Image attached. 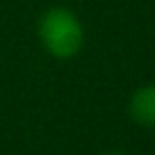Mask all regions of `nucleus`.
<instances>
[{
    "label": "nucleus",
    "instance_id": "nucleus-1",
    "mask_svg": "<svg viewBox=\"0 0 155 155\" xmlns=\"http://www.w3.org/2000/svg\"><path fill=\"white\" fill-rule=\"evenodd\" d=\"M39 39L48 55L57 59H71L84 44V30L71 9L53 7L39 18Z\"/></svg>",
    "mask_w": 155,
    "mask_h": 155
},
{
    "label": "nucleus",
    "instance_id": "nucleus-2",
    "mask_svg": "<svg viewBox=\"0 0 155 155\" xmlns=\"http://www.w3.org/2000/svg\"><path fill=\"white\" fill-rule=\"evenodd\" d=\"M130 119L141 128H155V84H144L130 96Z\"/></svg>",
    "mask_w": 155,
    "mask_h": 155
},
{
    "label": "nucleus",
    "instance_id": "nucleus-3",
    "mask_svg": "<svg viewBox=\"0 0 155 155\" xmlns=\"http://www.w3.org/2000/svg\"><path fill=\"white\" fill-rule=\"evenodd\" d=\"M105 155H123V153H105Z\"/></svg>",
    "mask_w": 155,
    "mask_h": 155
}]
</instances>
